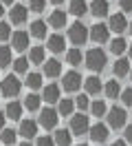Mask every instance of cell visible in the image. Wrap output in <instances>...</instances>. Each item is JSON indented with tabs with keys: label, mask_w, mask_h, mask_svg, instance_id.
Instances as JSON below:
<instances>
[{
	"label": "cell",
	"mask_w": 132,
	"mask_h": 146,
	"mask_svg": "<svg viewBox=\"0 0 132 146\" xmlns=\"http://www.w3.org/2000/svg\"><path fill=\"white\" fill-rule=\"evenodd\" d=\"M88 131H90V119H88V115H84V113L73 115V119H70V133H73V135H86Z\"/></svg>",
	"instance_id": "obj_5"
},
{
	"label": "cell",
	"mask_w": 132,
	"mask_h": 146,
	"mask_svg": "<svg viewBox=\"0 0 132 146\" xmlns=\"http://www.w3.org/2000/svg\"><path fill=\"white\" fill-rule=\"evenodd\" d=\"M20 89H22V82L18 80V75H7V78L0 82V93H2L5 98H9V100H13L18 93H20Z\"/></svg>",
	"instance_id": "obj_3"
},
{
	"label": "cell",
	"mask_w": 132,
	"mask_h": 146,
	"mask_svg": "<svg viewBox=\"0 0 132 146\" xmlns=\"http://www.w3.org/2000/svg\"><path fill=\"white\" fill-rule=\"evenodd\" d=\"M114 75H117V78H123V75H128V73H130V60H128V58H119V60H117V62H114Z\"/></svg>",
	"instance_id": "obj_22"
},
{
	"label": "cell",
	"mask_w": 132,
	"mask_h": 146,
	"mask_svg": "<svg viewBox=\"0 0 132 146\" xmlns=\"http://www.w3.org/2000/svg\"><path fill=\"white\" fill-rule=\"evenodd\" d=\"M5 122H7V115L0 113V131H5Z\"/></svg>",
	"instance_id": "obj_43"
},
{
	"label": "cell",
	"mask_w": 132,
	"mask_h": 146,
	"mask_svg": "<svg viewBox=\"0 0 132 146\" xmlns=\"http://www.w3.org/2000/svg\"><path fill=\"white\" fill-rule=\"evenodd\" d=\"M106 119H108V128H125V119H128V115H125V111L121 109V106H112V109H108V115H106Z\"/></svg>",
	"instance_id": "obj_4"
},
{
	"label": "cell",
	"mask_w": 132,
	"mask_h": 146,
	"mask_svg": "<svg viewBox=\"0 0 132 146\" xmlns=\"http://www.w3.org/2000/svg\"><path fill=\"white\" fill-rule=\"evenodd\" d=\"M26 16H29V9H26L24 5H13L11 11H9V18H11L13 25H24Z\"/></svg>",
	"instance_id": "obj_11"
},
{
	"label": "cell",
	"mask_w": 132,
	"mask_h": 146,
	"mask_svg": "<svg viewBox=\"0 0 132 146\" xmlns=\"http://www.w3.org/2000/svg\"><path fill=\"white\" fill-rule=\"evenodd\" d=\"M128 27H130V25H128V20H125L123 13H112L110 20H108V29H110L112 33H117V36H121Z\"/></svg>",
	"instance_id": "obj_8"
},
{
	"label": "cell",
	"mask_w": 132,
	"mask_h": 146,
	"mask_svg": "<svg viewBox=\"0 0 132 146\" xmlns=\"http://www.w3.org/2000/svg\"><path fill=\"white\" fill-rule=\"evenodd\" d=\"M5 115H7L9 119H20L22 117V104L16 100H11L7 104V109H5Z\"/></svg>",
	"instance_id": "obj_21"
},
{
	"label": "cell",
	"mask_w": 132,
	"mask_h": 146,
	"mask_svg": "<svg viewBox=\"0 0 132 146\" xmlns=\"http://www.w3.org/2000/svg\"><path fill=\"white\" fill-rule=\"evenodd\" d=\"M29 62L31 64H44V46H33L29 51Z\"/></svg>",
	"instance_id": "obj_28"
},
{
	"label": "cell",
	"mask_w": 132,
	"mask_h": 146,
	"mask_svg": "<svg viewBox=\"0 0 132 146\" xmlns=\"http://www.w3.org/2000/svg\"><path fill=\"white\" fill-rule=\"evenodd\" d=\"M26 86L29 89H40L42 86V75L40 73H29L26 75Z\"/></svg>",
	"instance_id": "obj_33"
},
{
	"label": "cell",
	"mask_w": 132,
	"mask_h": 146,
	"mask_svg": "<svg viewBox=\"0 0 132 146\" xmlns=\"http://www.w3.org/2000/svg\"><path fill=\"white\" fill-rule=\"evenodd\" d=\"M53 5H60V2H64V0H51Z\"/></svg>",
	"instance_id": "obj_48"
},
{
	"label": "cell",
	"mask_w": 132,
	"mask_h": 146,
	"mask_svg": "<svg viewBox=\"0 0 132 146\" xmlns=\"http://www.w3.org/2000/svg\"><path fill=\"white\" fill-rule=\"evenodd\" d=\"M2 5L5 7H13V0H2Z\"/></svg>",
	"instance_id": "obj_45"
},
{
	"label": "cell",
	"mask_w": 132,
	"mask_h": 146,
	"mask_svg": "<svg viewBox=\"0 0 132 146\" xmlns=\"http://www.w3.org/2000/svg\"><path fill=\"white\" fill-rule=\"evenodd\" d=\"M73 109H75V100H68V98H64V100L57 102V113H60V115H64V117L73 115Z\"/></svg>",
	"instance_id": "obj_23"
},
{
	"label": "cell",
	"mask_w": 132,
	"mask_h": 146,
	"mask_svg": "<svg viewBox=\"0 0 132 146\" xmlns=\"http://www.w3.org/2000/svg\"><path fill=\"white\" fill-rule=\"evenodd\" d=\"M64 44H66V42H64V36H60V33H53V36L49 38V42H46V46L51 49L53 53H62V51H64Z\"/></svg>",
	"instance_id": "obj_20"
},
{
	"label": "cell",
	"mask_w": 132,
	"mask_h": 146,
	"mask_svg": "<svg viewBox=\"0 0 132 146\" xmlns=\"http://www.w3.org/2000/svg\"><path fill=\"white\" fill-rule=\"evenodd\" d=\"M88 38H90V27H86V25H84V22H73V25H70L68 27V40L70 42H73V44H84V42H86Z\"/></svg>",
	"instance_id": "obj_2"
},
{
	"label": "cell",
	"mask_w": 132,
	"mask_h": 146,
	"mask_svg": "<svg viewBox=\"0 0 132 146\" xmlns=\"http://www.w3.org/2000/svg\"><path fill=\"white\" fill-rule=\"evenodd\" d=\"M35 146H55V139L51 135H42V137H37Z\"/></svg>",
	"instance_id": "obj_39"
},
{
	"label": "cell",
	"mask_w": 132,
	"mask_h": 146,
	"mask_svg": "<svg viewBox=\"0 0 132 146\" xmlns=\"http://www.w3.org/2000/svg\"><path fill=\"white\" fill-rule=\"evenodd\" d=\"M20 146H31V144H29V142H22V144H20Z\"/></svg>",
	"instance_id": "obj_49"
},
{
	"label": "cell",
	"mask_w": 132,
	"mask_h": 146,
	"mask_svg": "<svg viewBox=\"0 0 132 146\" xmlns=\"http://www.w3.org/2000/svg\"><path fill=\"white\" fill-rule=\"evenodd\" d=\"M42 71H44V75H46V78H57V75L62 73V64H60V60H55V58H53V60H46Z\"/></svg>",
	"instance_id": "obj_16"
},
{
	"label": "cell",
	"mask_w": 132,
	"mask_h": 146,
	"mask_svg": "<svg viewBox=\"0 0 132 146\" xmlns=\"http://www.w3.org/2000/svg\"><path fill=\"white\" fill-rule=\"evenodd\" d=\"M88 135H90V139H93L95 144H104L106 139H108V126L97 122V124H93V126H90Z\"/></svg>",
	"instance_id": "obj_10"
},
{
	"label": "cell",
	"mask_w": 132,
	"mask_h": 146,
	"mask_svg": "<svg viewBox=\"0 0 132 146\" xmlns=\"http://www.w3.org/2000/svg\"><path fill=\"white\" fill-rule=\"evenodd\" d=\"M18 135L26 137V139L35 137V135H37V122H33V119H22V122H20V131H18Z\"/></svg>",
	"instance_id": "obj_12"
},
{
	"label": "cell",
	"mask_w": 132,
	"mask_h": 146,
	"mask_svg": "<svg viewBox=\"0 0 132 146\" xmlns=\"http://www.w3.org/2000/svg\"><path fill=\"white\" fill-rule=\"evenodd\" d=\"M88 11H90L95 18L108 16V0H93V2L88 5Z\"/></svg>",
	"instance_id": "obj_14"
},
{
	"label": "cell",
	"mask_w": 132,
	"mask_h": 146,
	"mask_svg": "<svg viewBox=\"0 0 132 146\" xmlns=\"http://www.w3.org/2000/svg\"><path fill=\"white\" fill-rule=\"evenodd\" d=\"M40 102H42V98L35 95V93H31V95H26V98H24V109L37 111V109H40Z\"/></svg>",
	"instance_id": "obj_31"
},
{
	"label": "cell",
	"mask_w": 132,
	"mask_h": 146,
	"mask_svg": "<svg viewBox=\"0 0 132 146\" xmlns=\"http://www.w3.org/2000/svg\"><path fill=\"white\" fill-rule=\"evenodd\" d=\"M130 80H132V71H130Z\"/></svg>",
	"instance_id": "obj_52"
},
{
	"label": "cell",
	"mask_w": 132,
	"mask_h": 146,
	"mask_svg": "<svg viewBox=\"0 0 132 146\" xmlns=\"http://www.w3.org/2000/svg\"><path fill=\"white\" fill-rule=\"evenodd\" d=\"M90 40L97 42V44L108 42V40H110V29H108V25H104V22H95V25L90 27Z\"/></svg>",
	"instance_id": "obj_6"
},
{
	"label": "cell",
	"mask_w": 132,
	"mask_h": 146,
	"mask_svg": "<svg viewBox=\"0 0 132 146\" xmlns=\"http://www.w3.org/2000/svg\"><path fill=\"white\" fill-rule=\"evenodd\" d=\"M26 46H29V33H26V31H16V33L11 36V49L24 51Z\"/></svg>",
	"instance_id": "obj_13"
},
{
	"label": "cell",
	"mask_w": 132,
	"mask_h": 146,
	"mask_svg": "<svg viewBox=\"0 0 132 146\" xmlns=\"http://www.w3.org/2000/svg\"><path fill=\"white\" fill-rule=\"evenodd\" d=\"M44 7H46V0H29V11L33 13H42Z\"/></svg>",
	"instance_id": "obj_36"
},
{
	"label": "cell",
	"mask_w": 132,
	"mask_h": 146,
	"mask_svg": "<svg viewBox=\"0 0 132 146\" xmlns=\"http://www.w3.org/2000/svg\"><path fill=\"white\" fill-rule=\"evenodd\" d=\"M13 71L16 73H26L29 71V58H16V60H13Z\"/></svg>",
	"instance_id": "obj_34"
},
{
	"label": "cell",
	"mask_w": 132,
	"mask_h": 146,
	"mask_svg": "<svg viewBox=\"0 0 132 146\" xmlns=\"http://www.w3.org/2000/svg\"><path fill=\"white\" fill-rule=\"evenodd\" d=\"M123 139H125L128 144H132V124H130V126H125V128H123Z\"/></svg>",
	"instance_id": "obj_41"
},
{
	"label": "cell",
	"mask_w": 132,
	"mask_h": 146,
	"mask_svg": "<svg viewBox=\"0 0 132 146\" xmlns=\"http://www.w3.org/2000/svg\"><path fill=\"white\" fill-rule=\"evenodd\" d=\"M66 62L73 64V66H79V64H81V51H79L77 46L66 51Z\"/></svg>",
	"instance_id": "obj_30"
},
{
	"label": "cell",
	"mask_w": 132,
	"mask_h": 146,
	"mask_svg": "<svg viewBox=\"0 0 132 146\" xmlns=\"http://www.w3.org/2000/svg\"><path fill=\"white\" fill-rule=\"evenodd\" d=\"M42 100H46L49 104L60 102V86H57V84H46L44 91H42Z\"/></svg>",
	"instance_id": "obj_15"
},
{
	"label": "cell",
	"mask_w": 132,
	"mask_h": 146,
	"mask_svg": "<svg viewBox=\"0 0 132 146\" xmlns=\"http://www.w3.org/2000/svg\"><path fill=\"white\" fill-rule=\"evenodd\" d=\"M77 146H88V144H77Z\"/></svg>",
	"instance_id": "obj_51"
},
{
	"label": "cell",
	"mask_w": 132,
	"mask_h": 146,
	"mask_svg": "<svg viewBox=\"0 0 132 146\" xmlns=\"http://www.w3.org/2000/svg\"><path fill=\"white\" fill-rule=\"evenodd\" d=\"M119 5L123 11H132V0H119Z\"/></svg>",
	"instance_id": "obj_42"
},
{
	"label": "cell",
	"mask_w": 132,
	"mask_h": 146,
	"mask_svg": "<svg viewBox=\"0 0 132 146\" xmlns=\"http://www.w3.org/2000/svg\"><path fill=\"white\" fill-rule=\"evenodd\" d=\"M121 102L125 104V106H132V89H125V91H121Z\"/></svg>",
	"instance_id": "obj_40"
},
{
	"label": "cell",
	"mask_w": 132,
	"mask_h": 146,
	"mask_svg": "<svg viewBox=\"0 0 132 146\" xmlns=\"http://www.w3.org/2000/svg\"><path fill=\"white\" fill-rule=\"evenodd\" d=\"M128 53H130V60H132V44L128 46Z\"/></svg>",
	"instance_id": "obj_47"
},
{
	"label": "cell",
	"mask_w": 132,
	"mask_h": 146,
	"mask_svg": "<svg viewBox=\"0 0 132 146\" xmlns=\"http://www.w3.org/2000/svg\"><path fill=\"white\" fill-rule=\"evenodd\" d=\"M110 146H128V142H125V139H117V142H112Z\"/></svg>",
	"instance_id": "obj_44"
},
{
	"label": "cell",
	"mask_w": 132,
	"mask_h": 146,
	"mask_svg": "<svg viewBox=\"0 0 132 146\" xmlns=\"http://www.w3.org/2000/svg\"><path fill=\"white\" fill-rule=\"evenodd\" d=\"M90 113H93L95 117H104V115H108V106H106V102L104 100L90 102Z\"/></svg>",
	"instance_id": "obj_26"
},
{
	"label": "cell",
	"mask_w": 132,
	"mask_h": 146,
	"mask_svg": "<svg viewBox=\"0 0 132 146\" xmlns=\"http://www.w3.org/2000/svg\"><path fill=\"white\" fill-rule=\"evenodd\" d=\"M7 38H11V27L7 22H0V42H5Z\"/></svg>",
	"instance_id": "obj_38"
},
{
	"label": "cell",
	"mask_w": 132,
	"mask_h": 146,
	"mask_svg": "<svg viewBox=\"0 0 132 146\" xmlns=\"http://www.w3.org/2000/svg\"><path fill=\"white\" fill-rule=\"evenodd\" d=\"M128 31H130V33H132V22H130V27H128Z\"/></svg>",
	"instance_id": "obj_50"
},
{
	"label": "cell",
	"mask_w": 132,
	"mask_h": 146,
	"mask_svg": "<svg viewBox=\"0 0 132 146\" xmlns=\"http://www.w3.org/2000/svg\"><path fill=\"white\" fill-rule=\"evenodd\" d=\"M125 49H128V42H125V40H123L121 36H117L112 40V42H110V51H112L114 55H121L123 51H125Z\"/></svg>",
	"instance_id": "obj_29"
},
{
	"label": "cell",
	"mask_w": 132,
	"mask_h": 146,
	"mask_svg": "<svg viewBox=\"0 0 132 146\" xmlns=\"http://www.w3.org/2000/svg\"><path fill=\"white\" fill-rule=\"evenodd\" d=\"M62 86H64V91L68 93H75L81 86V75H79L77 71H68L64 73V80H62Z\"/></svg>",
	"instance_id": "obj_7"
},
{
	"label": "cell",
	"mask_w": 132,
	"mask_h": 146,
	"mask_svg": "<svg viewBox=\"0 0 132 146\" xmlns=\"http://www.w3.org/2000/svg\"><path fill=\"white\" fill-rule=\"evenodd\" d=\"M57 111L55 109H44V111H40V126H44L46 131H51V128H55L57 126Z\"/></svg>",
	"instance_id": "obj_9"
},
{
	"label": "cell",
	"mask_w": 132,
	"mask_h": 146,
	"mask_svg": "<svg viewBox=\"0 0 132 146\" xmlns=\"http://www.w3.org/2000/svg\"><path fill=\"white\" fill-rule=\"evenodd\" d=\"M86 66L90 69V71H95V73H101L104 71V66H106V62H108V58H106V53L101 51V49H90L86 53Z\"/></svg>",
	"instance_id": "obj_1"
},
{
	"label": "cell",
	"mask_w": 132,
	"mask_h": 146,
	"mask_svg": "<svg viewBox=\"0 0 132 146\" xmlns=\"http://www.w3.org/2000/svg\"><path fill=\"white\" fill-rule=\"evenodd\" d=\"M11 64V46L0 44V66H9Z\"/></svg>",
	"instance_id": "obj_32"
},
{
	"label": "cell",
	"mask_w": 132,
	"mask_h": 146,
	"mask_svg": "<svg viewBox=\"0 0 132 146\" xmlns=\"http://www.w3.org/2000/svg\"><path fill=\"white\" fill-rule=\"evenodd\" d=\"M2 13H5V5L0 2V18H2Z\"/></svg>",
	"instance_id": "obj_46"
},
{
	"label": "cell",
	"mask_w": 132,
	"mask_h": 146,
	"mask_svg": "<svg viewBox=\"0 0 132 146\" xmlns=\"http://www.w3.org/2000/svg\"><path fill=\"white\" fill-rule=\"evenodd\" d=\"M104 93L110 98V100H114V98H121V86H119V82H117V80H110V82H106Z\"/></svg>",
	"instance_id": "obj_24"
},
{
	"label": "cell",
	"mask_w": 132,
	"mask_h": 146,
	"mask_svg": "<svg viewBox=\"0 0 132 146\" xmlns=\"http://www.w3.org/2000/svg\"><path fill=\"white\" fill-rule=\"evenodd\" d=\"M53 139H55V146H70L73 144V133L66 128H60V131H55Z\"/></svg>",
	"instance_id": "obj_18"
},
{
	"label": "cell",
	"mask_w": 132,
	"mask_h": 146,
	"mask_svg": "<svg viewBox=\"0 0 132 146\" xmlns=\"http://www.w3.org/2000/svg\"><path fill=\"white\" fill-rule=\"evenodd\" d=\"M16 137H18V133L13 131V128H5V131H2V135H0V139H2L5 144H13V142H16Z\"/></svg>",
	"instance_id": "obj_35"
},
{
	"label": "cell",
	"mask_w": 132,
	"mask_h": 146,
	"mask_svg": "<svg viewBox=\"0 0 132 146\" xmlns=\"http://www.w3.org/2000/svg\"><path fill=\"white\" fill-rule=\"evenodd\" d=\"M75 106L79 111H88L90 109V100H88V95H77L75 98Z\"/></svg>",
	"instance_id": "obj_37"
},
{
	"label": "cell",
	"mask_w": 132,
	"mask_h": 146,
	"mask_svg": "<svg viewBox=\"0 0 132 146\" xmlns=\"http://www.w3.org/2000/svg\"><path fill=\"white\" fill-rule=\"evenodd\" d=\"M68 9H70V13H73V16H84V13H90V11H88V5L84 2V0H70Z\"/></svg>",
	"instance_id": "obj_25"
},
{
	"label": "cell",
	"mask_w": 132,
	"mask_h": 146,
	"mask_svg": "<svg viewBox=\"0 0 132 146\" xmlns=\"http://www.w3.org/2000/svg\"><path fill=\"white\" fill-rule=\"evenodd\" d=\"M84 86H86V93H88V95H99V91L104 89V86H101V80H99L97 75L86 78V80H84Z\"/></svg>",
	"instance_id": "obj_17"
},
{
	"label": "cell",
	"mask_w": 132,
	"mask_h": 146,
	"mask_svg": "<svg viewBox=\"0 0 132 146\" xmlns=\"http://www.w3.org/2000/svg\"><path fill=\"white\" fill-rule=\"evenodd\" d=\"M49 25H51L53 29H64V25H66V11H53L51 16H49Z\"/></svg>",
	"instance_id": "obj_19"
},
{
	"label": "cell",
	"mask_w": 132,
	"mask_h": 146,
	"mask_svg": "<svg viewBox=\"0 0 132 146\" xmlns=\"http://www.w3.org/2000/svg\"><path fill=\"white\" fill-rule=\"evenodd\" d=\"M29 33H31L33 38H44V36H46V22H42V20H35V22H31Z\"/></svg>",
	"instance_id": "obj_27"
}]
</instances>
